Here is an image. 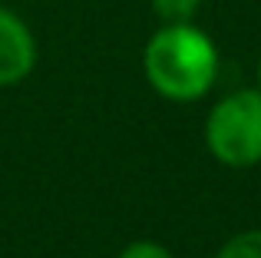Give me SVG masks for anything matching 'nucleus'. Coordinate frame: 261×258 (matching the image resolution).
I'll return each instance as SVG.
<instances>
[{"label": "nucleus", "instance_id": "1", "mask_svg": "<svg viewBox=\"0 0 261 258\" xmlns=\"http://www.w3.org/2000/svg\"><path fill=\"white\" fill-rule=\"evenodd\" d=\"M146 83L169 103H195L215 86L218 46L192 23H162L142 50Z\"/></svg>", "mask_w": 261, "mask_h": 258}, {"label": "nucleus", "instance_id": "2", "mask_svg": "<svg viewBox=\"0 0 261 258\" xmlns=\"http://www.w3.org/2000/svg\"><path fill=\"white\" fill-rule=\"evenodd\" d=\"M205 146L222 166L248 169L261 162V90L222 96L205 119Z\"/></svg>", "mask_w": 261, "mask_h": 258}, {"label": "nucleus", "instance_id": "3", "mask_svg": "<svg viewBox=\"0 0 261 258\" xmlns=\"http://www.w3.org/2000/svg\"><path fill=\"white\" fill-rule=\"evenodd\" d=\"M37 66V40L30 27L0 4V86H17Z\"/></svg>", "mask_w": 261, "mask_h": 258}, {"label": "nucleus", "instance_id": "4", "mask_svg": "<svg viewBox=\"0 0 261 258\" xmlns=\"http://www.w3.org/2000/svg\"><path fill=\"white\" fill-rule=\"evenodd\" d=\"M159 23H192L202 0H149Z\"/></svg>", "mask_w": 261, "mask_h": 258}, {"label": "nucleus", "instance_id": "5", "mask_svg": "<svg viewBox=\"0 0 261 258\" xmlns=\"http://www.w3.org/2000/svg\"><path fill=\"white\" fill-rule=\"evenodd\" d=\"M215 258H261V228L238 232L218 248Z\"/></svg>", "mask_w": 261, "mask_h": 258}, {"label": "nucleus", "instance_id": "6", "mask_svg": "<svg viewBox=\"0 0 261 258\" xmlns=\"http://www.w3.org/2000/svg\"><path fill=\"white\" fill-rule=\"evenodd\" d=\"M119 258H172V252H169L166 245H159V242L139 239V242H129L119 252Z\"/></svg>", "mask_w": 261, "mask_h": 258}, {"label": "nucleus", "instance_id": "7", "mask_svg": "<svg viewBox=\"0 0 261 258\" xmlns=\"http://www.w3.org/2000/svg\"><path fill=\"white\" fill-rule=\"evenodd\" d=\"M258 80H261V63H258Z\"/></svg>", "mask_w": 261, "mask_h": 258}]
</instances>
